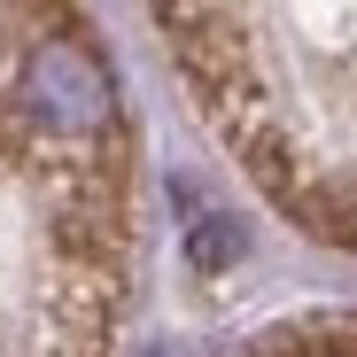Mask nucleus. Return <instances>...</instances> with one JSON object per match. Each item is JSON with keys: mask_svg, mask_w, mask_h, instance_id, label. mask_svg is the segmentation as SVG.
<instances>
[{"mask_svg": "<svg viewBox=\"0 0 357 357\" xmlns=\"http://www.w3.org/2000/svg\"><path fill=\"white\" fill-rule=\"evenodd\" d=\"M16 116L47 140V148H93L109 140V116H116V86L101 70V54L70 31L31 39L24 63H16Z\"/></svg>", "mask_w": 357, "mask_h": 357, "instance_id": "f257e3e1", "label": "nucleus"}, {"mask_svg": "<svg viewBox=\"0 0 357 357\" xmlns=\"http://www.w3.org/2000/svg\"><path fill=\"white\" fill-rule=\"evenodd\" d=\"M187 257H195L202 272H218L225 257H241V233H233V218H210V225H195V241H187Z\"/></svg>", "mask_w": 357, "mask_h": 357, "instance_id": "f03ea898", "label": "nucleus"}]
</instances>
